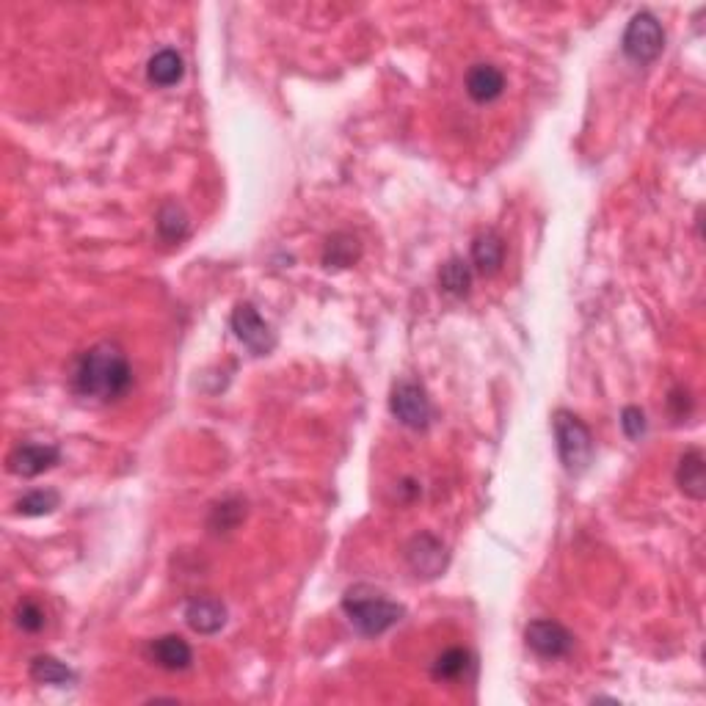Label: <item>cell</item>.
<instances>
[{"label":"cell","mask_w":706,"mask_h":706,"mask_svg":"<svg viewBox=\"0 0 706 706\" xmlns=\"http://www.w3.org/2000/svg\"><path fill=\"white\" fill-rule=\"evenodd\" d=\"M406 563H409V569L417 577L433 580V577H439L447 569L445 544L436 536H431V533H420V536H414L406 544Z\"/></svg>","instance_id":"ba28073f"},{"label":"cell","mask_w":706,"mask_h":706,"mask_svg":"<svg viewBox=\"0 0 706 706\" xmlns=\"http://www.w3.org/2000/svg\"><path fill=\"white\" fill-rule=\"evenodd\" d=\"M676 483L679 489L690 497V500H704L706 497V464L704 453L690 447L682 458H679V467H676Z\"/></svg>","instance_id":"4fadbf2b"},{"label":"cell","mask_w":706,"mask_h":706,"mask_svg":"<svg viewBox=\"0 0 706 706\" xmlns=\"http://www.w3.org/2000/svg\"><path fill=\"white\" fill-rule=\"evenodd\" d=\"M624 53L629 61L635 64H651L654 58L660 56L665 47V31H662L660 20L649 12L635 14L629 20L627 31H624Z\"/></svg>","instance_id":"277c9868"},{"label":"cell","mask_w":706,"mask_h":706,"mask_svg":"<svg viewBox=\"0 0 706 706\" xmlns=\"http://www.w3.org/2000/svg\"><path fill=\"white\" fill-rule=\"evenodd\" d=\"M555 439H558V456L563 461V467L571 475H580L591 467L593 461V436L588 431V425L571 414V411L560 409L555 411Z\"/></svg>","instance_id":"3957f363"},{"label":"cell","mask_w":706,"mask_h":706,"mask_svg":"<svg viewBox=\"0 0 706 706\" xmlns=\"http://www.w3.org/2000/svg\"><path fill=\"white\" fill-rule=\"evenodd\" d=\"M183 75H185V64H183V56H180L177 50L163 47V50H158L155 56L149 58L147 80L152 83V86H158V89H169V86H177V83L183 80Z\"/></svg>","instance_id":"5bb4252c"},{"label":"cell","mask_w":706,"mask_h":706,"mask_svg":"<svg viewBox=\"0 0 706 706\" xmlns=\"http://www.w3.org/2000/svg\"><path fill=\"white\" fill-rule=\"evenodd\" d=\"M31 679H34L36 684L64 687V684L75 682V671L67 668L61 660H56V657L42 654V657H34V662H31Z\"/></svg>","instance_id":"ac0fdd59"},{"label":"cell","mask_w":706,"mask_h":706,"mask_svg":"<svg viewBox=\"0 0 706 706\" xmlns=\"http://www.w3.org/2000/svg\"><path fill=\"white\" fill-rule=\"evenodd\" d=\"M469 668H472V654L461 646H453L436 657L431 673L436 682H458L461 676H467Z\"/></svg>","instance_id":"2e32d148"},{"label":"cell","mask_w":706,"mask_h":706,"mask_svg":"<svg viewBox=\"0 0 706 706\" xmlns=\"http://www.w3.org/2000/svg\"><path fill=\"white\" fill-rule=\"evenodd\" d=\"M621 428H624L629 439H640L646 433V414L638 406H627L621 411Z\"/></svg>","instance_id":"cb8c5ba5"},{"label":"cell","mask_w":706,"mask_h":706,"mask_svg":"<svg viewBox=\"0 0 706 706\" xmlns=\"http://www.w3.org/2000/svg\"><path fill=\"white\" fill-rule=\"evenodd\" d=\"M342 610L348 615L353 629L365 638H378L387 629L400 624V618L406 615L403 604L392 602L384 593L370 588V585H353L342 596Z\"/></svg>","instance_id":"7a4b0ae2"},{"label":"cell","mask_w":706,"mask_h":706,"mask_svg":"<svg viewBox=\"0 0 706 706\" xmlns=\"http://www.w3.org/2000/svg\"><path fill=\"white\" fill-rule=\"evenodd\" d=\"M668 403H671V411L676 420H684V417L690 414V409H693V400H690V392H687V389H673Z\"/></svg>","instance_id":"d4e9b609"},{"label":"cell","mask_w":706,"mask_h":706,"mask_svg":"<svg viewBox=\"0 0 706 706\" xmlns=\"http://www.w3.org/2000/svg\"><path fill=\"white\" fill-rule=\"evenodd\" d=\"M524 643H527V649H533L544 660H560V657H566L571 651L574 638H571L569 629L558 624V621L538 618V621L527 624V629H524Z\"/></svg>","instance_id":"8992f818"},{"label":"cell","mask_w":706,"mask_h":706,"mask_svg":"<svg viewBox=\"0 0 706 706\" xmlns=\"http://www.w3.org/2000/svg\"><path fill=\"white\" fill-rule=\"evenodd\" d=\"M243 516H246V505L232 497V500L218 502L216 508H213V513H210V527H213V533H229V530L238 527Z\"/></svg>","instance_id":"7402d4cb"},{"label":"cell","mask_w":706,"mask_h":706,"mask_svg":"<svg viewBox=\"0 0 706 706\" xmlns=\"http://www.w3.org/2000/svg\"><path fill=\"white\" fill-rule=\"evenodd\" d=\"M58 502H61L58 491L36 489V491H28L25 497H20L17 505H14V511L23 513V516H47V513L56 511Z\"/></svg>","instance_id":"44dd1931"},{"label":"cell","mask_w":706,"mask_h":706,"mask_svg":"<svg viewBox=\"0 0 706 706\" xmlns=\"http://www.w3.org/2000/svg\"><path fill=\"white\" fill-rule=\"evenodd\" d=\"M58 458H61V450L56 445H39V442H25V445H17L6 458L9 464V472L12 475H20V478H36L42 475L50 467H56Z\"/></svg>","instance_id":"9c48e42d"},{"label":"cell","mask_w":706,"mask_h":706,"mask_svg":"<svg viewBox=\"0 0 706 706\" xmlns=\"http://www.w3.org/2000/svg\"><path fill=\"white\" fill-rule=\"evenodd\" d=\"M439 287L445 290L447 296L464 298L469 293V287H472V268L458 257L447 260L442 265V271H439Z\"/></svg>","instance_id":"d6986e66"},{"label":"cell","mask_w":706,"mask_h":706,"mask_svg":"<svg viewBox=\"0 0 706 706\" xmlns=\"http://www.w3.org/2000/svg\"><path fill=\"white\" fill-rule=\"evenodd\" d=\"M362 246L359 240L348 235V232H337L326 240V249H323V265L326 268H348L353 262L359 260Z\"/></svg>","instance_id":"e0dca14e"},{"label":"cell","mask_w":706,"mask_h":706,"mask_svg":"<svg viewBox=\"0 0 706 706\" xmlns=\"http://www.w3.org/2000/svg\"><path fill=\"white\" fill-rule=\"evenodd\" d=\"M72 387L80 398L94 403H114L133 387V367L125 351L114 342H97L78 356L72 367Z\"/></svg>","instance_id":"6da1fadb"},{"label":"cell","mask_w":706,"mask_h":706,"mask_svg":"<svg viewBox=\"0 0 706 706\" xmlns=\"http://www.w3.org/2000/svg\"><path fill=\"white\" fill-rule=\"evenodd\" d=\"M14 624H17V629L28 632V635L42 632L47 624V615L45 610H42V604L34 602V599H25V602L17 604V607H14Z\"/></svg>","instance_id":"603a6c76"},{"label":"cell","mask_w":706,"mask_h":706,"mask_svg":"<svg viewBox=\"0 0 706 706\" xmlns=\"http://www.w3.org/2000/svg\"><path fill=\"white\" fill-rule=\"evenodd\" d=\"M158 235L166 240V243H180V240L188 235V216H185L183 207L174 205V202L160 207Z\"/></svg>","instance_id":"ffe728a7"},{"label":"cell","mask_w":706,"mask_h":706,"mask_svg":"<svg viewBox=\"0 0 706 706\" xmlns=\"http://www.w3.org/2000/svg\"><path fill=\"white\" fill-rule=\"evenodd\" d=\"M389 409H392V417L400 425L411 428V431H425L431 425L433 409L428 392L414 381H398L395 384L392 395H389Z\"/></svg>","instance_id":"5b68a950"},{"label":"cell","mask_w":706,"mask_h":706,"mask_svg":"<svg viewBox=\"0 0 706 706\" xmlns=\"http://www.w3.org/2000/svg\"><path fill=\"white\" fill-rule=\"evenodd\" d=\"M464 86H467V94L475 103H494V100L502 97V92H505V75H502V69L494 67V64H475V67L467 72Z\"/></svg>","instance_id":"8fae6325"},{"label":"cell","mask_w":706,"mask_h":706,"mask_svg":"<svg viewBox=\"0 0 706 706\" xmlns=\"http://www.w3.org/2000/svg\"><path fill=\"white\" fill-rule=\"evenodd\" d=\"M185 621L199 635H216L227 624V607L216 596H196L185 607Z\"/></svg>","instance_id":"30bf717a"},{"label":"cell","mask_w":706,"mask_h":706,"mask_svg":"<svg viewBox=\"0 0 706 706\" xmlns=\"http://www.w3.org/2000/svg\"><path fill=\"white\" fill-rule=\"evenodd\" d=\"M232 331L251 353L257 356H265V353L274 351L276 337L271 326L265 323L260 312L254 304H238L235 312H232Z\"/></svg>","instance_id":"52a82bcc"},{"label":"cell","mask_w":706,"mask_h":706,"mask_svg":"<svg viewBox=\"0 0 706 706\" xmlns=\"http://www.w3.org/2000/svg\"><path fill=\"white\" fill-rule=\"evenodd\" d=\"M149 657L163 671H185L194 662V651L180 635H163L149 643Z\"/></svg>","instance_id":"7c38bea8"},{"label":"cell","mask_w":706,"mask_h":706,"mask_svg":"<svg viewBox=\"0 0 706 706\" xmlns=\"http://www.w3.org/2000/svg\"><path fill=\"white\" fill-rule=\"evenodd\" d=\"M472 262H475V268H478L480 274H497L502 268V262H505V243H502V238L497 235V232H483V235H478L475 238V243H472Z\"/></svg>","instance_id":"9a60e30c"}]
</instances>
